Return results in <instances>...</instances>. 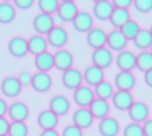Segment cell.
Instances as JSON below:
<instances>
[{
	"label": "cell",
	"instance_id": "6da1fadb",
	"mask_svg": "<svg viewBox=\"0 0 152 136\" xmlns=\"http://www.w3.org/2000/svg\"><path fill=\"white\" fill-rule=\"evenodd\" d=\"M47 42L51 46L57 48V49H62V46L68 42V34L64 28L61 26H54L47 35Z\"/></svg>",
	"mask_w": 152,
	"mask_h": 136
},
{
	"label": "cell",
	"instance_id": "7a4b0ae2",
	"mask_svg": "<svg viewBox=\"0 0 152 136\" xmlns=\"http://www.w3.org/2000/svg\"><path fill=\"white\" fill-rule=\"evenodd\" d=\"M61 81L64 84L65 88H70V90H75L78 88L80 86H83V74L80 69L77 68H70L67 71L62 72V77H61Z\"/></svg>",
	"mask_w": 152,
	"mask_h": 136
},
{
	"label": "cell",
	"instance_id": "3957f363",
	"mask_svg": "<svg viewBox=\"0 0 152 136\" xmlns=\"http://www.w3.org/2000/svg\"><path fill=\"white\" fill-rule=\"evenodd\" d=\"M129 117L133 123H142L145 120H148L149 116V107L145 104L143 102H133L132 106L128 109Z\"/></svg>",
	"mask_w": 152,
	"mask_h": 136
},
{
	"label": "cell",
	"instance_id": "277c9868",
	"mask_svg": "<svg viewBox=\"0 0 152 136\" xmlns=\"http://www.w3.org/2000/svg\"><path fill=\"white\" fill-rule=\"evenodd\" d=\"M7 51L15 58H22L28 54V39L23 36H13L7 42Z\"/></svg>",
	"mask_w": 152,
	"mask_h": 136
},
{
	"label": "cell",
	"instance_id": "5b68a950",
	"mask_svg": "<svg viewBox=\"0 0 152 136\" xmlns=\"http://www.w3.org/2000/svg\"><path fill=\"white\" fill-rule=\"evenodd\" d=\"M32 26H34V29L38 32V35H48V32H49L55 25H54L52 16L45 15V13H38V15L34 16Z\"/></svg>",
	"mask_w": 152,
	"mask_h": 136
},
{
	"label": "cell",
	"instance_id": "8992f818",
	"mask_svg": "<svg viewBox=\"0 0 152 136\" xmlns=\"http://www.w3.org/2000/svg\"><path fill=\"white\" fill-rule=\"evenodd\" d=\"M93 122H94V117L91 116L90 110L87 107H80L72 114V125L77 126L81 130L90 127V126L93 125Z\"/></svg>",
	"mask_w": 152,
	"mask_h": 136
},
{
	"label": "cell",
	"instance_id": "52a82bcc",
	"mask_svg": "<svg viewBox=\"0 0 152 136\" xmlns=\"http://www.w3.org/2000/svg\"><path fill=\"white\" fill-rule=\"evenodd\" d=\"M0 90L3 93V96L13 99L18 97L22 91V86L19 84V81L16 77H4L0 83Z\"/></svg>",
	"mask_w": 152,
	"mask_h": 136
},
{
	"label": "cell",
	"instance_id": "ba28073f",
	"mask_svg": "<svg viewBox=\"0 0 152 136\" xmlns=\"http://www.w3.org/2000/svg\"><path fill=\"white\" fill-rule=\"evenodd\" d=\"M72 26L75 31L81 32V34H87L93 29V16L88 13V12H80L75 15V18L72 19Z\"/></svg>",
	"mask_w": 152,
	"mask_h": 136
},
{
	"label": "cell",
	"instance_id": "9c48e42d",
	"mask_svg": "<svg viewBox=\"0 0 152 136\" xmlns=\"http://www.w3.org/2000/svg\"><path fill=\"white\" fill-rule=\"evenodd\" d=\"M72 99L77 106L80 107H88L90 103L94 100V91L87 86H80L72 93Z\"/></svg>",
	"mask_w": 152,
	"mask_h": 136
},
{
	"label": "cell",
	"instance_id": "30bf717a",
	"mask_svg": "<svg viewBox=\"0 0 152 136\" xmlns=\"http://www.w3.org/2000/svg\"><path fill=\"white\" fill-rule=\"evenodd\" d=\"M91 61H93V65L104 69L107 68L112 61H113V55H112V51L109 48H100V49H94L93 54H91Z\"/></svg>",
	"mask_w": 152,
	"mask_h": 136
},
{
	"label": "cell",
	"instance_id": "8fae6325",
	"mask_svg": "<svg viewBox=\"0 0 152 136\" xmlns=\"http://www.w3.org/2000/svg\"><path fill=\"white\" fill-rule=\"evenodd\" d=\"M78 13V7L74 1L70 0H64V1H59V6L57 9V15L61 20L64 22H72V19L75 18V15Z\"/></svg>",
	"mask_w": 152,
	"mask_h": 136
},
{
	"label": "cell",
	"instance_id": "7c38bea8",
	"mask_svg": "<svg viewBox=\"0 0 152 136\" xmlns=\"http://www.w3.org/2000/svg\"><path fill=\"white\" fill-rule=\"evenodd\" d=\"M54 55V68H58L62 72L72 68V64H74V58L71 55L70 51L67 49H58Z\"/></svg>",
	"mask_w": 152,
	"mask_h": 136
},
{
	"label": "cell",
	"instance_id": "4fadbf2b",
	"mask_svg": "<svg viewBox=\"0 0 152 136\" xmlns=\"http://www.w3.org/2000/svg\"><path fill=\"white\" fill-rule=\"evenodd\" d=\"M31 86L32 88L38 93H45L51 88L52 86V80L49 77L48 72H41L38 71L35 74H32V80H31Z\"/></svg>",
	"mask_w": 152,
	"mask_h": 136
},
{
	"label": "cell",
	"instance_id": "5bb4252c",
	"mask_svg": "<svg viewBox=\"0 0 152 136\" xmlns=\"http://www.w3.org/2000/svg\"><path fill=\"white\" fill-rule=\"evenodd\" d=\"M116 65L120 68V71H129L132 72V69L136 67V55L132 51H120L117 54L116 58Z\"/></svg>",
	"mask_w": 152,
	"mask_h": 136
},
{
	"label": "cell",
	"instance_id": "9a60e30c",
	"mask_svg": "<svg viewBox=\"0 0 152 136\" xmlns=\"http://www.w3.org/2000/svg\"><path fill=\"white\" fill-rule=\"evenodd\" d=\"M7 116L10 117L12 122H25L29 116L28 106L22 102H15L7 109Z\"/></svg>",
	"mask_w": 152,
	"mask_h": 136
},
{
	"label": "cell",
	"instance_id": "2e32d148",
	"mask_svg": "<svg viewBox=\"0 0 152 136\" xmlns=\"http://www.w3.org/2000/svg\"><path fill=\"white\" fill-rule=\"evenodd\" d=\"M106 39H107V34L102 28H93L90 32H87V44L93 48V51L104 48Z\"/></svg>",
	"mask_w": 152,
	"mask_h": 136
},
{
	"label": "cell",
	"instance_id": "e0dca14e",
	"mask_svg": "<svg viewBox=\"0 0 152 136\" xmlns=\"http://www.w3.org/2000/svg\"><path fill=\"white\" fill-rule=\"evenodd\" d=\"M49 110L52 113H55L58 117L59 116H64V114L68 113V110H70V100L65 96L57 94V96H54L49 100Z\"/></svg>",
	"mask_w": 152,
	"mask_h": 136
},
{
	"label": "cell",
	"instance_id": "ac0fdd59",
	"mask_svg": "<svg viewBox=\"0 0 152 136\" xmlns=\"http://www.w3.org/2000/svg\"><path fill=\"white\" fill-rule=\"evenodd\" d=\"M113 4L109 0H97L93 4V15L99 20H107L113 12Z\"/></svg>",
	"mask_w": 152,
	"mask_h": 136
},
{
	"label": "cell",
	"instance_id": "d6986e66",
	"mask_svg": "<svg viewBox=\"0 0 152 136\" xmlns=\"http://www.w3.org/2000/svg\"><path fill=\"white\" fill-rule=\"evenodd\" d=\"M115 84H116L117 90L122 91H130L135 84H136V80H135V75L129 71H120L117 72L116 77H115Z\"/></svg>",
	"mask_w": 152,
	"mask_h": 136
},
{
	"label": "cell",
	"instance_id": "ffe728a7",
	"mask_svg": "<svg viewBox=\"0 0 152 136\" xmlns=\"http://www.w3.org/2000/svg\"><path fill=\"white\" fill-rule=\"evenodd\" d=\"M83 78L86 80V83L88 86L96 87L97 84H100L102 81H104V72L103 69L96 65H88L83 72Z\"/></svg>",
	"mask_w": 152,
	"mask_h": 136
},
{
	"label": "cell",
	"instance_id": "44dd1931",
	"mask_svg": "<svg viewBox=\"0 0 152 136\" xmlns=\"http://www.w3.org/2000/svg\"><path fill=\"white\" fill-rule=\"evenodd\" d=\"M36 122H38V126L42 130H52L58 125V116L55 113H52L51 110H42L38 114Z\"/></svg>",
	"mask_w": 152,
	"mask_h": 136
},
{
	"label": "cell",
	"instance_id": "7402d4cb",
	"mask_svg": "<svg viewBox=\"0 0 152 136\" xmlns=\"http://www.w3.org/2000/svg\"><path fill=\"white\" fill-rule=\"evenodd\" d=\"M112 103H113V106L116 107L117 110H128L129 107L132 106V103H133V97H132L130 91L117 90L112 96Z\"/></svg>",
	"mask_w": 152,
	"mask_h": 136
},
{
	"label": "cell",
	"instance_id": "603a6c76",
	"mask_svg": "<svg viewBox=\"0 0 152 136\" xmlns=\"http://www.w3.org/2000/svg\"><path fill=\"white\" fill-rule=\"evenodd\" d=\"M128 44V41L125 39V36L120 34V31H110L109 34H107V39H106V45L109 46V49H112V51H123L125 49V46Z\"/></svg>",
	"mask_w": 152,
	"mask_h": 136
},
{
	"label": "cell",
	"instance_id": "cb8c5ba5",
	"mask_svg": "<svg viewBox=\"0 0 152 136\" xmlns=\"http://www.w3.org/2000/svg\"><path fill=\"white\" fill-rule=\"evenodd\" d=\"M48 48L47 39L42 35H32L31 38H28V52L34 54V55H39L42 52H45Z\"/></svg>",
	"mask_w": 152,
	"mask_h": 136
},
{
	"label": "cell",
	"instance_id": "d4e9b609",
	"mask_svg": "<svg viewBox=\"0 0 152 136\" xmlns=\"http://www.w3.org/2000/svg\"><path fill=\"white\" fill-rule=\"evenodd\" d=\"M87 109L90 110V113H91V116H93L94 119H100V120L107 117L109 110H110L109 103L106 102V100H100V99H94Z\"/></svg>",
	"mask_w": 152,
	"mask_h": 136
},
{
	"label": "cell",
	"instance_id": "484cf974",
	"mask_svg": "<svg viewBox=\"0 0 152 136\" xmlns=\"http://www.w3.org/2000/svg\"><path fill=\"white\" fill-rule=\"evenodd\" d=\"M99 132L102 136H116L119 132V122L115 117L107 116L100 120L99 123Z\"/></svg>",
	"mask_w": 152,
	"mask_h": 136
},
{
	"label": "cell",
	"instance_id": "4316f807",
	"mask_svg": "<svg viewBox=\"0 0 152 136\" xmlns=\"http://www.w3.org/2000/svg\"><path fill=\"white\" fill-rule=\"evenodd\" d=\"M35 67L41 71V72H49L54 68V55L51 52H42L35 57Z\"/></svg>",
	"mask_w": 152,
	"mask_h": 136
},
{
	"label": "cell",
	"instance_id": "83f0119b",
	"mask_svg": "<svg viewBox=\"0 0 152 136\" xmlns=\"http://www.w3.org/2000/svg\"><path fill=\"white\" fill-rule=\"evenodd\" d=\"M109 20L115 26V29L119 31L128 20H130V13L126 9H117V7H115L113 12H112V15H110V18H109Z\"/></svg>",
	"mask_w": 152,
	"mask_h": 136
},
{
	"label": "cell",
	"instance_id": "f1b7e54d",
	"mask_svg": "<svg viewBox=\"0 0 152 136\" xmlns=\"http://www.w3.org/2000/svg\"><path fill=\"white\" fill-rule=\"evenodd\" d=\"M133 44L136 48H139L142 51H146L148 48L152 46V35L149 32V29H143L140 28V31L133 39Z\"/></svg>",
	"mask_w": 152,
	"mask_h": 136
},
{
	"label": "cell",
	"instance_id": "f546056e",
	"mask_svg": "<svg viewBox=\"0 0 152 136\" xmlns=\"http://www.w3.org/2000/svg\"><path fill=\"white\" fill-rule=\"evenodd\" d=\"M15 16H16V10H15L12 3L0 1V23L6 25V23L13 22Z\"/></svg>",
	"mask_w": 152,
	"mask_h": 136
},
{
	"label": "cell",
	"instance_id": "4dcf8cb0",
	"mask_svg": "<svg viewBox=\"0 0 152 136\" xmlns=\"http://www.w3.org/2000/svg\"><path fill=\"white\" fill-rule=\"evenodd\" d=\"M120 34L125 36V39L126 41H133L135 39V36L138 35V32L140 31V26H139V23L136 22V20H128V22L125 23L120 29Z\"/></svg>",
	"mask_w": 152,
	"mask_h": 136
},
{
	"label": "cell",
	"instance_id": "1f68e13d",
	"mask_svg": "<svg viewBox=\"0 0 152 136\" xmlns=\"http://www.w3.org/2000/svg\"><path fill=\"white\" fill-rule=\"evenodd\" d=\"M94 93H96V99H100V100H109L112 96H113V86L107 81H102L100 84H97L94 87Z\"/></svg>",
	"mask_w": 152,
	"mask_h": 136
},
{
	"label": "cell",
	"instance_id": "d6a6232c",
	"mask_svg": "<svg viewBox=\"0 0 152 136\" xmlns=\"http://www.w3.org/2000/svg\"><path fill=\"white\" fill-rule=\"evenodd\" d=\"M136 68L143 72L152 68V54L149 51H142L136 55Z\"/></svg>",
	"mask_w": 152,
	"mask_h": 136
},
{
	"label": "cell",
	"instance_id": "836d02e7",
	"mask_svg": "<svg viewBox=\"0 0 152 136\" xmlns=\"http://www.w3.org/2000/svg\"><path fill=\"white\" fill-rule=\"evenodd\" d=\"M58 6V0H38V7H39L41 13H45V15H49V16L57 12Z\"/></svg>",
	"mask_w": 152,
	"mask_h": 136
},
{
	"label": "cell",
	"instance_id": "e575fe53",
	"mask_svg": "<svg viewBox=\"0 0 152 136\" xmlns=\"http://www.w3.org/2000/svg\"><path fill=\"white\" fill-rule=\"evenodd\" d=\"M28 135V126L25 122H12L9 123L7 136H26Z\"/></svg>",
	"mask_w": 152,
	"mask_h": 136
},
{
	"label": "cell",
	"instance_id": "d590c367",
	"mask_svg": "<svg viewBox=\"0 0 152 136\" xmlns=\"http://www.w3.org/2000/svg\"><path fill=\"white\" fill-rule=\"evenodd\" d=\"M123 136H143L142 126L138 125V123H130V125H128L125 127Z\"/></svg>",
	"mask_w": 152,
	"mask_h": 136
},
{
	"label": "cell",
	"instance_id": "8d00e7d4",
	"mask_svg": "<svg viewBox=\"0 0 152 136\" xmlns=\"http://www.w3.org/2000/svg\"><path fill=\"white\" fill-rule=\"evenodd\" d=\"M132 4L140 13H148L152 10V0H135Z\"/></svg>",
	"mask_w": 152,
	"mask_h": 136
},
{
	"label": "cell",
	"instance_id": "74e56055",
	"mask_svg": "<svg viewBox=\"0 0 152 136\" xmlns=\"http://www.w3.org/2000/svg\"><path fill=\"white\" fill-rule=\"evenodd\" d=\"M61 136H83V130L78 129L77 126L70 125V126H65V127H64Z\"/></svg>",
	"mask_w": 152,
	"mask_h": 136
},
{
	"label": "cell",
	"instance_id": "f35d334b",
	"mask_svg": "<svg viewBox=\"0 0 152 136\" xmlns=\"http://www.w3.org/2000/svg\"><path fill=\"white\" fill-rule=\"evenodd\" d=\"M16 78L19 81V84L23 87V86H28V84H31V80H32V74H29L28 71H20L18 75H16Z\"/></svg>",
	"mask_w": 152,
	"mask_h": 136
},
{
	"label": "cell",
	"instance_id": "ab89813d",
	"mask_svg": "<svg viewBox=\"0 0 152 136\" xmlns=\"http://www.w3.org/2000/svg\"><path fill=\"white\" fill-rule=\"evenodd\" d=\"M132 0H115V1H112V4H113V7H117V9H126L129 10V7L132 6Z\"/></svg>",
	"mask_w": 152,
	"mask_h": 136
},
{
	"label": "cell",
	"instance_id": "60d3db41",
	"mask_svg": "<svg viewBox=\"0 0 152 136\" xmlns=\"http://www.w3.org/2000/svg\"><path fill=\"white\" fill-rule=\"evenodd\" d=\"M32 4H34V0H15V6L19 9H23V10L32 7Z\"/></svg>",
	"mask_w": 152,
	"mask_h": 136
},
{
	"label": "cell",
	"instance_id": "b9f144b4",
	"mask_svg": "<svg viewBox=\"0 0 152 136\" xmlns=\"http://www.w3.org/2000/svg\"><path fill=\"white\" fill-rule=\"evenodd\" d=\"M142 130H143V136H152V119H148L143 122Z\"/></svg>",
	"mask_w": 152,
	"mask_h": 136
},
{
	"label": "cell",
	"instance_id": "7bdbcfd3",
	"mask_svg": "<svg viewBox=\"0 0 152 136\" xmlns=\"http://www.w3.org/2000/svg\"><path fill=\"white\" fill-rule=\"evenodd\" d=\"M9 130V122L4 117H0V136H6Z\"/></svg>",
	"mask_w": 152,
	"mask_h": 136
},
{
	"label": "cell",
	"instance_id": "ee69618b",
	"mask_svg": "<svg viewBox=\"0 0 152 136\" xmlns=\"http://www.w3.org/2000/svg\"><path fill=\"white\" fill-rule=\"evenodd\" d=\"M7 109H9L7 103L3 99H0V117H4V114H7Z\"/></svg>",
	"mask_w": 152,
	"mask_h": 136
},
{
	"label": "cell",
	"instance_id": "f6af8a7d",
	"mask_svg": "<svg viewBox=\"0 0 152 136\" xmlns=\"http://www.w3.org/2000/svg\"><path fill=\"white\" fill-rule=\"evenodd\" d=\"M143 80H145L146 86L152 87V68H151V69H148V71L145 72V77H143Z\"/></svg>",
	"mask_w": 152,
	"mask_h": 136
},
{
	"label": "cell",
	"instance_id": "bcb514c9",
	"mask_svg": "<svg viewBox=\"0 0 152 136\" xmlns=\"http://www.w3.org/2000/svg\"><path fill=\"white\" fill-rule=\"evenodd\" d=\"M39 136H59V133L55 129H52V130H42Z\"/></svg>",
	"mask_w": 152,
	"mask_h": 136
},
{
	"label": "cell",
	"instance_id": "7dc6e473",
	"mask_svg": "<svg viewBox=\"0 0 152 136\" xmlns=\"http://www.w3.org/2000/svg\"><path fill=\"white\" fill-rule=\"evenodd\" d=\"M149 32H151V35H152V25H151V28H149Z\"/></svg>",
	"mask_w": 152,
	"mask_h": 136
},
{
	"label": "cell",
	"instance_id": "c3c4849f",
	"mask_svg": "<svg viewBox=\"0 0 152 136\" xmlns=\"http://www.w3.org/2000/svg\"><path fill=\"white\" fill-rule=\"evenodd\" d=\"M151 54H152V51H151Z\"/></svg>",
	"mask_w": 152,
	"mask_h": 136
},
{
	"label": "cell",
	"instance_id": "681fc988",
	"mask_svg": "<svg viewBox=\"0 0 152 136\" xmlns=\"http://www.w3.org/2000/svg\"><path fill=\"white\" fill-rule=\"evenodd\" d=\"M6 136H7V135H6Z\"/></svg>",
	"mask_w": 152,
	"mask_h": 136
}]
</instances>
